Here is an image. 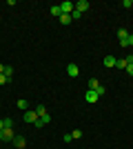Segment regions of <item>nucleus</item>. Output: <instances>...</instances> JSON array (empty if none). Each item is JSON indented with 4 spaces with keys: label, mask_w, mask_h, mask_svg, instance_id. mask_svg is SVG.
I'll return each mask as SVG.
<instances>
[{
    "label": "nucleus",
    "mask_w": 133,
    "mask_h": 149,
    "mask_svg": "<svg viewBox=\"0 0 133 149\" xmlns=\"http://www.w3.org/2000/svg\"><path fill=\"white\" fill-rule=\"evenodd\" d=\"M87 9H89V2H87V0H78V2H76V11L84 13Z\"/></svg>",
    "instance_id": "nucleus-7"
},
{
    "label": "nucleus",
    "mask_w": 133,
    "mask_h": 149,
    "mask_svg": "<svg viewBox=\"0 0 133 149\" xmlns=\"http://www.w3.org/2000/svg\"><path fill=\"white\" fill-rule=\"evenodd\" d=\"M67 74H69L71 78H76V76L80 74V69H78V65H76V62H69V65H67Z\"/></svg>",
    "instance_id": "nucleus-5"
},
{
    "label": "nucleus",
    "mask_w": 133,
    "mask_h": 149,
    "mask_svg": "<svg viewBox=\"0 0 133 149\" xmlns=\"http://www.w3.org/2000/svg\"><path fill=\"white\" fill-rule=\"evenodd\" d=\"M118 38H120V42H124V40L129 38V31L127 29H118Z\"/></svg>",
    "instance_id": "nucleus-10"
},
{
    "label": "nucleus",
    "mask_w": 133,
    "mask_h": 149,
    "mask_svg": "<svg viewBox=\"0 0 133 149\" xmlns=\"http://www.w3.org/2000/svg\"><path fill=\"white\" fill-rule=\"evenodd\" d=\"M58 20H60L62 25H69V22H71V16H69V13H62V16H60Z\"/></svg>",
    "instance_id": "nucleus-13"
},
{
    "label": "nucleus",
    "mask_w": 133,
    "mask_h": 149,
    "mask_svg": "<svg viewBox=\"0 0 133 149\" xmlns=\"http://www.w3.org/2000/svg\"><path fill=\"white\" fill-rule=\"evenodd\" d=\"M60 9H62V13H73V9H76V5H73V2H69V0H64L62 5H60Z\"/></svg>",
    "instance_id": "nucleus-4"
},
{
    "label": "nucleus",
    "mask_w": 133,
    "mask_h": 149,
    "mask_svg": "<svg viewBox=\"0 0 133 149\" xmlns=\"http://www.w3.org/2000/svg\"><path fill=\"white\" fill-rule=\"evenodd\" d=\"M18 109H22V111H27V109H29V102H27L25 98H20V100H18Z\"/></svg>",
    "instance_id": "nucleus-12"
},
{
    "label": "nucleus",
    "mask_w": 133,
    "mask_h": 149,
    "mask_svg": "<svg viewBox=\"0 0 133 149\" xmlns=\"http://www.w3.org/2000/svg\"><path fill=\"white\" fill-rule=\"evenodd\" d=\"M71 136H73V138H80V136H82V131H80V129H73V131H71Z\"/></svg>",
    "instance_id": "nucleus-19"
},
{
    "label": "nucleus",
    "mask_w": 133,
    "mask_h": 149,
    "mask_svg": "<svg viewBox=\"0 0 133 149\" xmlns=\"http://www.w3.org/2000/svg\"><path fill=\"white\" fill-rule=\"evenodd\" d=\"M7 82H9V78L5 74H0V85H7Z\"/></svg>",
    "instance_id": "nucleus-20"
},
{
    "label": "nucleus",
    "mask_w": 133,
    "mask_h": 149,
    "mask_svg": "<svg viewBox=\"0 0 133 149\" xmlns=\"http://www.w3.org/2000/svg\"><path fill=\"white\" fill-rule=\"evenodd\" d=\"M80 16H82V13H80V11H76V9H73V13H71V20H78V18H80Z\"/></svg>",
    "instance_id": "nucleus-18"
},
{
    "label": "nucleus",
    "mask_w": 133,
    "mask_h": 149,
    "mask_svg": "<svg viewBox=\"0 0 133 149\" xmlns=\"http://www.w3.org/2000/svg\"><path fill=\"white\" fill-rule=\"evenodd\" d=\"M36 113H38V118H40V116H44V113H47V107H44V105H38V107H36Z\"/></svg>",
    "instance_id": "nucleus-15"
},
{
    "label": "nucleus",
    "mask_w": 133,
    "mask_h": 149,
    "mask_svg": "<svg viewBox=\"0 0 133 149\" xmlns=\"http://www.w3.org/2000/svg\"><path fill=\"white\" fill-rule=\"evenodd\" d=\"M2 74H5L7 78H9V80H11V76H13V67H5V71H2Z\"/></svg>",
    "instance_id": "nucleus-17"
},
{
    "label": "nucleus",
    "mask_w": 133,
    "mask_h": 149,
    "mask_svg": "<svg viewBox=\"0 0 133 149\" xmlns=\"http://www.w3.org/2000/svg\"><path fill=\"white\" fill-rule=\"evenodd\" d=\"M0 136H2V140H7V143H13V138H16L13 127H5V129L0 131Z\"/></svg>",
    "instance_id": "nucleus-1"
},
{
    "label": "nucleus",
    "mask_w": 133,
    "mask_h": 149,
    "mask_svg": "<svg viewBox=\"0 0 133 149\" xmlns=\"http://www.w3.org/2000/svg\"><path fill=\"white\" fill-rule=\"evenodd\" d=\"M2 71H5V65H0V74H2Z\"/></svg>",
    "instance_id": "nucleus-25"
},
{
    "label": "nucleus",
    "mask_w": 133,
    "mask_h": 149,
    "mask_svg": "<svg viewBox=\"0 0 133 149\" xmlns=\"http://www.w3.org/2000/svg\"><path fill=\"white\" fill-rule=\"evenodd\" d=\"M13 147H16V149H25L27 147L25 136H16V138H13Z\"/></svg>",
    "instance_id": "nucleus-6"
},
{
    "label": "nucleus",
    "mask_w": 133,
    "mask_h": 149,
    "mask_svg": "<svg viewBox=\"0 0 133 149\" xmlns=\"http://www.w3.org/2000/svg\"><path fill=\"white\" fill-rule=\"evenodd\" d=\"M25 123L36 125V123H38V113H36V111H31V109H27V111H25Z\"/></svg>",
    "instance_id": "nucleus-3"
},
{
    "label": "nucleus",
    "mask_w": 133,
    "mask_h": 149,
    "mask_svg": "<svg viewBox=\"0 0 133 149\" xmlns=\"http://www.w3.org/2000/svg\"><path fill=\"white\" fill-rule=\"evenodd\" d=\"M0 140H2V136H0Z\"/></svg>",
    "instance_id": "nucleus-26"
},
{
    "label": "nucleus",
    "mask_w": 133,
    "mask_h": 149,
    "mask_svg": "<svg viewBox=\"0 0 133 149\" xmlns=\"http://www.w3.org/2000/svg\"><path fill=\"white\" fill-rule=\"evenodd\" d=\"M122 7H127V9H129V7H133V0H124V2H122Z\"/></svg>",
    "instance_id": "nucleus-22"
},
{
    "label": "nucleus",
    "mask_w": 133,
    "mask_h": 149,
    "mask_svg": "<svg viewBox=\"0 0 133 149\" xmlns=\"http://www.w3.org/2000/svg\"><path fill=\"white\" fill-rule=\"evenodd\" d=\"M127 71H129V74L133 76V65H129V67H127Z\"/></svg>",
    "instance_id": "nucleus-23"
},
{
    "label": "nucleus",
    "mask_w": 133,
    "mask_h": 149,
    "mask_svg": "<svg viewBox=\"0 0 133 149\" xmlns=\"http://www.w3.org/2000/svg\"><path fill=\"white\" fill-rule=\"evenodd\" d=\"M51 16H56V18H60V16H62V9H60V5H53V7H51Z\"/></svg>",
    "instance_id": "nucleus-9"
},
{
    "label": "nucleus",
    "mask_w": 133,
    "mask_h": 149,
    "mask_svg": "<svg viewBox=\"0 0 133 149\" xmlns=\"http://www.w3.org/2000/svg\"><path fill=\"white\" fill-rule=\"evenodd\" d=\"M2 123H5V127H13V120H11V118H5Z\"/></svg>",
    "instance_id": "nucleus-21"
},
{
    "label": "nucleus",
    "mask_w": 133,
    "mask_h": 149,
    "mask_svg": "<svg viewBox=\"0 0 133 149\" xmlns=\"http://www.w3.org/2000/svg\"><path fill=\"white\" fill-rule=\"evenodd\" d=\"M120 45H122V47H131V45H133V33H129V38L124 40V42H120Z\"/></svg>",
    "instance_id": "nucleus-16"
},
{
    "label": "nucleus",
    "mask_w": 133,
    "mask_h": 149,
    "mask_svg": "<svg viewBox=\"0 0 133 149\" xmlns=\"http://www.w3.org/2000/svg\"><path fill=\"white\" fill-rule=\"evenodd\" d=\"M98 98H100V96H98V93H95L93 89H87V93H84V100H87L89 105H93V102H98Z\"/></svg>",
    "instance_id": "nucleus-2"
},
{
    "label": "nucleus",
    "mask_w": 133,
    "mask_h": 149,
    "mask_svg": "<svg viewBox=\"0 0 133 149\" xmlns=\"http://www.w3.org/2000/svg\"><path fill=\"white\" fill-rule=\"evenodd\" d=\"M115 62H118V58H113V56L104 58V65H107V67H115Z\"/></svg>",
    "instance_id": "nucleus-11"
},
{
    "label": "nucleus",
    "mask_w": 133,
    "mask_h": 149,
    "mask_svg": "<svg viewBox=\"0 0 133 149\" xmlns=\"http://www.w3.org/2000/svg\"><path fill=\"white\" fill-rule=\"evenodd\" d=\"M115 67H118V69H127V67H129L127 58H122V60H118V62H115Z\"/></svg>",
    "instance_id": "nucleus-14"
},
{
    "label": "nucleus",
    "mask_w": 133,
    "mask_h": 149,
    "mask_svg": "<svg viewBox=\"0 0 133 149\" xmlns=\"http://www.w3.org/2000/svg\"><path fill=\"white\" fill-rule=\"evenodd\" d=\"M100 85H102V82L98 80V78H89V89H93V91H95V89L100 87Z\"/></svg>",
    "instance_id": "nucleus-8"
},
{
    "label": "nucleus",
    "mask_w": 133,
    "mask_h": 149,
    "mask_svg": "<svg viewBox=\"0 0 133 149\" xmlns=\"http://www.w3.org/2000/svg\"><path fill=\"white\" fill-rule=\"evenodd\" d=\"M2 129H5V123H2V120H0V131H2Z\"/></svg>",
    "instance_id": "nucleus-24"
}]
</instances>
